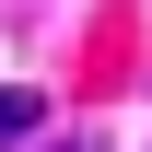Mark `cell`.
<instances>
[{"label":"cell","instance_id":"6da1fadb","mask_svg":"<svg viewBox=\"0 0 152 152\" xmlns=\"http://www.w3.org/2000/svg\"><path fill=\"white\" fill-rule=\"evenodd\" d=\"M35 117H47V105L23 94V82H0V152H12V140H35Z\"/></svg>","mask_w":152,"mask_h":152}]
</instances>
